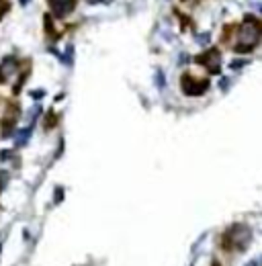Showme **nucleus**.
I'll use <instances>...</instances> for the list:
<instances>
[{
  "label": "nucleus",
  "mask_w": 262,
  "mask_h": 266,
  "mask_svg": "<svg viewBox=\"0 0 262 266\" xmlns=\"http://www.w3.org/2000/svg\"><path fill=\"white\" fill-rule=\"evenodd\" d=\"M260 37H262V25H260V20H256L252 16L244 18V23L240 25L238 37H236L238 39L236 46H234L236 54H250L258 46Z\"/></svg>",
  "instance_id": "obj_1"
},
{
  "label": "nucleus",
  "mask_w": 262,
  "mask_h": 266,
  "mask_svg": "<svg viewBox=\"0 0 262 266\" xmlns=\"http://www.w3.org/2000/svg\"><path fill=\"white\" fill-rule=\"evenodd\" d=\"M252 242V232L244 224H234L226 236H224V246L232 252H244Z\"/></svg>",
  "instance_id": "obj_2"
},
{
  "label": "nucleus",
  "mask_w": 262,
  "mask_h": 266,
  "mask_svg": "<svg viewBox=\"0 0 262 266\" xmlns=\"http://www.w3.org/2000/svg\"><path fill=\"white\" fill-rule=\"evenodd\" d=\"M180 84H182L184 94H188V96H199V94H203L207 88H209V82L207 80H196L190 74H184L182 80H180Z\"/></svg>",
  "instance_id": "obj_3"
},
{
  "label": "nucleus",
  "mask_w": 262,
  "mask_h": 266,
  "mask_svg": "<svg viewBox=\"0 0 262 266\" xmlns=\"http://www.w3.org/2000/svg\"><path fill=\"white\" fill-rule=\"evenodd\" d=\"M196 62H199L201 66H205V68L211 72V74H220V66H222V56L217 50H209L207 54H201L199 58H196Z\"/></svg>",
  "instance_id": "obj_4"
},
{
  "label": "nucleus",
  "mask_w": 262,
  "mask_h": 266,
  "mask_svg": "<svg viewBox=\"0 0 262 266\" xmlns=\"http://www.w3.org/2000/svg\"><path fill=\"white\" fill-rule=\"evenodd\" d=\"M76 0H50V8L58 18H66L74 10Z\"/></svg>",
  "instance_id": "obj_5"
},
{
  "label": "nucleus",
  "mask_w": 262,
  "mask_h": 266,
  "mask_svg": "<svg viewBox=\"0 0 262 266\" xmlns=\"http://www.w3.org/2000/svg\"><path fill=\"white\" fill-rule=\"evenodd\" d=\"M16 66H18L16 58H12V56L4 58L2 64H0V82H4L8 76H12V74L16 72Z\"/></svg>",
  "instance_id": "obj_6"
},
{
  "label": "nucleus",
  "mask_w": 262,
  "mask_h": 266,
  "mask_svg": "<svg viewBox=\"0 0 262 266\" xmlns=\"http://www.w3.org/2000/svg\"><path fill=\"white\" fill-rule=\"evenodd\" d=\"M29 136H31V127H27V129H20V131H16V148L25 146V144H27V140H29Z\"/></svg>",
  "instance_id": "obj_7"
},
{
  "label": "nucleus",
  "mask_w": 262,
  "mask_h": 266,
  "mask_svg": "<svg viewBox=\"0 0 262 266\" xmlns=\"http://www.w3.org/2000/svg\"><path fill=\"white\" fill-rule=\"evenodd\" d=\"M156 82H158V86H160V88H162V86H164V84H166V80H164V78H162V74H160V72H158V74H156Z\"/></svg>",
  "instance_id": "obj_8"
},
{
  "label": "nucleus",
  "mask_w": 262,
  "mask_h": 266,
  "mask_svg": "<svg viewBox=\"0 0 262 266\" xmlns=\"http://www.w3.org/2000/svg\"><path fill=\"white\" fill-rule=\"evenodd\" d=\"M60 198H62V188H58V190H56V203L60 201Z\"/></svg>",
  "instance_id": "obj_9"
},
{
  "label": "nucleus",
  "mask_w": 262,
  "mask_h": 266,
  "mask_svg": "<svg viewBox=\"0 0 262 266\" xmlns=\"http://www.w3.org/2000/svg\"><path fill=\"white\" fill-rule=\"evenodd\" d=\"M31 96H35V98H41V96H43V92H41V90H39V92H31Z\"/></svg>",
  "instance_id": "obj_10"
},
{
  "label": "nucleus",
  "mask_w": 262,
  "mask_h": 266,
  "mask_svg": "<svg viewBox=\"0 0 262 266\" xmlns=\"http://www.w3.org/2000/svg\"><path fill=\"white\" fill-rule=\"evenodd\" d=\"M246 266H258V262H256V260H252V262H248Z\"/></svg>",
  "instance_id": "obj_11"
},
{
  "label": "nucleus",
  "mask_w": 262,
  "mask_h": 266,
  "mask_svg": "<svg viewBox=\"0 0 262 266\" xmlns=\"http://www.w3.org/2000/svg\"><path fill=\"white\" fill-rule=\"evenodd\" d=\"M29 2V0H20V4H27Z\"/></svg>",
  "instance_id": "obj_12"
}]
</instances>
